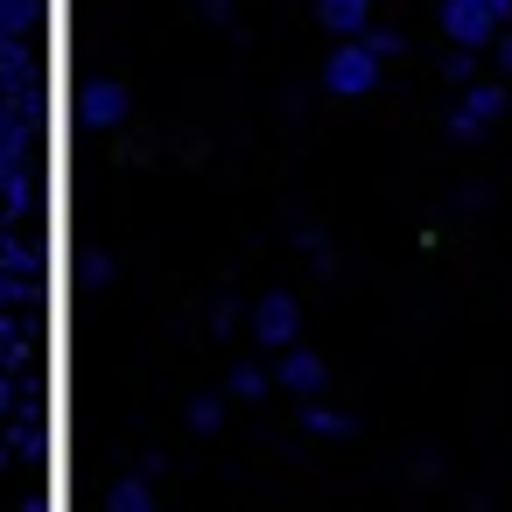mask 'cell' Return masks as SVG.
Instances as JSON below:
<instances>
[{
    "label": "cell",
    "mask_w": 512,
    "mask_h": 512,
    "mask_svg": "<svg viewBox=\"0 0 512 512\" xmlns=\"http://www.w3.org/2000/svg\"><path fill=\"white\" fill-rule=\"evenodd\" d=\"M379 64H386V57H379L365 36H344V50L323 64V85H330L337 99H358V92H372V85H379Z\"/></svg>",
    "instance_id": "6da1fadb"
},
{
    "label": "cell",
    "mask_w": 512,
    "mask_h": 512,
    "mask_svg": "<svg viewBox=\"0 0 512 512\" xmlns=\"http://www.w3.org/2000/svg\"><path fill=\"white\" fill-rule=\"evenodd\" d=\"M442 29H449V43H491L505 22H498V8L491 0H442Z\"/></svg>",
    "instance_id": "7a4b0ae2"
},
{
    "label": "cell",
    "mask_w": 512,
    "mask_h": 512,
    "mask_svg": "<svg viewBox=\"0 0 512 512\" xmlns=\"http://www.w3.org/2000/svg\"><path fill=\"white\" fill-rule=\"evenodd\" d=\"M498 113H505V92L470 78V85H463V106H456V120H449V134H456V141H477V134H484Z\"/></svg>",
    "instance_id": "3957f363"
},
{
    "label": "cell",
    "mask_w": 512,
    "mask_h": 512,
    "mask_svg": "<svg viewBox=\"0 0 512 512\" xmlns=\"http://www.w3.org/2000/svg\"><path fill=\"white\" fill-rule=\"evenodd\" d=\"M78 120H85V127H120V120H127V92H120L113 78H92V85L78 92Z\"/></svg>",
    "instance_id": "277c9868"
},
{
    "label": "cell",
    "mask_w": 512,
    "mask_h": 512,
    "mask_svg": "<svg viewBox=\"0 0 512 512\" xmlns=\"http://www.w3.org/2000/svg\"><path fill=\"white\" fill-rule=\"evenodd\" d=\"M253 330H260V344H295V330H302V309H295L288 295H267V302L253 309Z\"/></svg>",
    "instance_id": "5b68a950"
},
{
    "label": "cell",
    "mask_w": 512,
    "mask_h": 512,
    "mask_svg": "<svg viewBox=\"0 0 512 512\" xmlns=\"http://www.w3.org/2000/svg\"><path fill=\"white\" fill-rule=\"evenodd\" d=\"M316 22L330 36H365L372 29V0H316Z\"/></svg>",
    "instance_id": "8992f818"
},
{
    "label": "cell",
    "mask_w": 512,
    "mask_h": 512,
    "mask_svg": "<svg viewBox=\"0 0 512 512\" xmlns=\"http://www.w3.org/2000/svg\"><path fill=\"white\" fill-rule=\"evenodd\" d=\"M281 386H288V393H302V400H309V393H323V358L288 344V358H281Z\"/></svg>",
    "instance_id": "52a82bcc"
},
{
    "label": "cell",
    "mask_w": 512,
    "mask_h": 512,
    "mask_svg": "<svg viewBox=\"0 0 512 512\" xmlns=\"http://www.w3.org/2000/svg\"><path fill=\"white\" fill-rule=\"evenodd\" d=\"M302 428H309V435H351V414H337V407L309 400V407H302Z\"/></svg>",
    "instance_id": "ba28073f"
},
{
    "label": "cell",
    "mask_w": 512,
    "mask_h": 512,
    "mask_svg": "<svg viewBox=\"0 0 512 512\" xmlns=\"http://www.w3.org/2000/svg\"><path fill=\"white\" fill-rule=\"evenodd\" d=\"M232 393H239V400H260V393H267V372H260V365H239V372H232Z\"/></svg>",
    "instance_id": "9c48e42d"
},
{
    "label": "cell",
    "mask_w": 512,
    "mask_h": 512,
    "mask_svg": "<svg viewBox=\"0 0 512 512\" xmlns=\"http://www.w3.org/2000/svg\"><path fill=\"white\" fill-rule=\"evenodd\" d=\"M218 421H225V400H190V428L197 435H211Z\"/></svg>",
    "instance_id": "30bf717a"
},
{
    "label": "cell",
    "mask_w": 512,
    "mask_h": 512,
    "mask_svg": "<svg viewBox=\"0 0 512 512\" xmlns=\"http://www.w3.org/2000/svg\"><path fill=\"white\" fill-rule=\"evenodd\" d=\"M449 78H456V85H470V78H477V64H470V43H456V57H449Z\"/></svg>",
    "instance_id": "8fae6325"
},
{
    "label": "cell",
    "mask_w": 512,
    "mask_h": 512,
    "mask_svg": "<svg viewBox=\"0 0 512 512\" xmlns=\"http://www.w3.org/2000/svg\"><path fill=\"white\" fill-rule=\"evenodd\" d=\"M113 505H148V484H141V477H127V484L113 491Z\"/></svg>",
    "instance_id": "7c38bea8"
},
{
    "label": "cell",
    "mask_w": 512,
    "mask_h": 512,
    "mask_svg": "<svg viewBox=\"0 0 512 512\" xmlns=\"http://www.w3.org/2000/svg\"><path fill=\"white\" fill-rule=\"evenodd\" d=\"M365 43H372L379 57H393V50H400V36H393V29H365Z\"/></svg>",
    "instance_id": "4fadbf2b"
},
{
    "label": "cell",
    "mask_w": 512,
    "mask_h": 512,
    "mask_svg": "<svg viewBox=\"0 0 512 512\" xmlns=\"http://www.w3.org/2000/svg\"><path fill=\"white\" fill-rule=\"evenodd\" d=\"M498 64H505V71H512V36H498Z\"/></svg>",
    "instance_id": "5bb4252c"
}]
</instances>
